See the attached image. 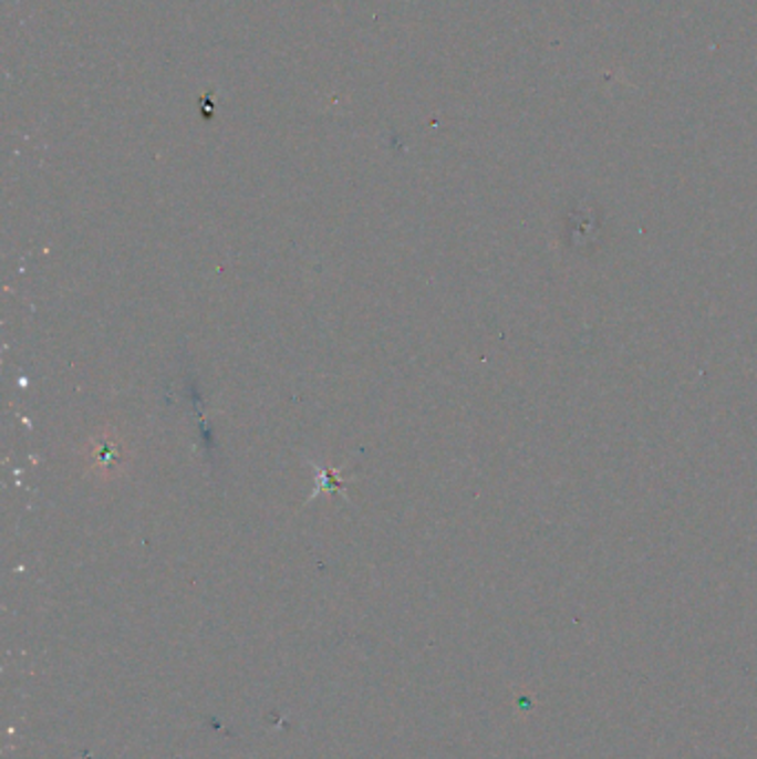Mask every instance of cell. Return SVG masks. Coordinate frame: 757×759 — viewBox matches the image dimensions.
Wrapping results in <instances>:
<instances>
[{"instance_id":"obj_1","label":"cell","mask_w":757,"mask_h":759,"mask_svg":"<svg viewBox=\"0 0 757 759\" xmlns=\"http://www.w3.org/2000/svg\"><path fill=\"white\" fill-rule=\"evenodd\" d=\"M83 469L92 480L112 482L125 476L132 465V451L127 440L116 429H103L92 434L81 447Z\"/></svg>"}]
</instances>
